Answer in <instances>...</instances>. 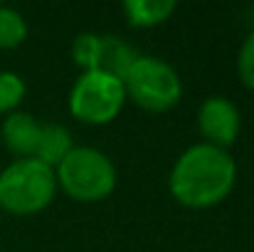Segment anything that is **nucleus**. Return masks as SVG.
<instances>
[{"label":"nucleus","instance_id":"obj_1","mask_svg":"<svg viewBox=\"0 0 254 252\" xmlns=\"http://www.w3.org/2000/svg\"><path fill=\"white\" fill-rule=\"evenodd\" d=\"M235 173V161L225 149L207 141L192 144L170 170V190L183 205H215L230 193Z\"/></svg>","mask_w":254,"mask_h":252},{"label":"nucleus","instance_id":"obj_2","mask_svg":"<svg viewBox=\"0 0 254 252\" xmlns=\"http://www.w3.org/2000/svg\"><path fill=\"white\" fill-rule=\"evenodd\" d=\"M55 188L57 175L52 166L27 156L12 161L0 173V205L17 215L35 213L55 198Z\"/></svg>","mask_w":254,"mask_h":252},{"label":"nucleus","instance_id":"obj_3","mask_svg":"<svg viewBox=\"0 0 254 252\" xmlns=\"http://www.w3.org/2000/svg\"><path fill=\"white\" fill-rule=\"evenodd\" d=\"M57 180L77 200H99L116 185V168L106 154L91 146H72L57 164Z\"/></svg>","mask_w":254,"mask_h":252},{"label":"nucleus","instance_id":"obj_4","mask_svg":"<svg viewBox=\"0 0 254 252\" xmlns=\"http://www.w3.org/2000/svg\"><path fill=\"white\" fill-rule=\"evenodd\" d=\"M124 89L146 109L163 111L180 99V77L158 57H136L124 77Z\"/></svg>","mask_w":254,"mask_h":252},{"label":"nucleus","instance_id":"obj_5","mask_svg":"<svg viewBox=\"0 0 254 252\" xmlns=\"http://www.w3.org/2000/svg\"><path fill=\"white\" fill-rule=\"evenodd\" d=\"M126 99V89L119 77L101 70H86L69 91V109L77 119L89 124H104L114 119Z\"/></svg>","mask_w":254,"mask_h":252},{"label":"nucleus","instance_id":"obj_6","mask_svg":"<svg viewBox=\"0 0 254 252\" xmlns=\"http://www.w3.org/2000/svg\"><path fill=\"white\" fill-rule=\"evenodd\" d=\"M197 124H200V131L210 139L207 144H215L222 149V146H230L240 134V111L225 96H207L200 104Z\"/></svg>","mask_w":254,"mask_h":252},{"label":"nucleus","instance_id":"obj_7","mask_svg":"<svg viewBox=\"0 0 254 252\" xmlns=\"http://www.w3.org/2000/svg\"><path fill=\"white\" fill-rule=\"evenodd\" d=\"M5 146L20 156H35V146L40 139V121L27 111H10L2 124Z\"/></svg>","mask_w":254,"mask_h":252},{"label":"nucleus","instance_id":"obj_8","mask_svg":"<svg viewBox=\"0 0 254 252\" xmlns=\"http://www.w3.org/2000/svg\"><path fill=\"white\" fill-rule=\"evenodd\" d=\"M72 151V134L62 124H40V139L35 146V159L52 166L60 164Z\"/></svg>","mask_w":254,"mask_h":252},{"label":"nucleus","instance_id":"obj_9","mask_svg":"<svg viewBox=\"0 0 254 252\" xmlns=\"http://www.w3.org/2000/svg\"><path fill=\"white\" fill-rule=\"evenodd\" d=\"M136 57L138 55L121 37L106 35V37H101V55H99L96 70H101V72H106L111 77H119L124 82V77H126V72H128V67L133 65Z\"/></svg>","mask_w":254,"mask_h":252},{"label":"nucleus","instance_id":"obj_10","mask_svg":"<svg viewBox=\"0 0 254 252\" xmlns=\"http://www.w3.org/2000/svg\"><path fill=\"white\" fill-rule=\"evenodd\" d=\"M175 10V0H124V12L133 25H158Z\"/></svg>","mask_w":254,"mask_h":252},{"label":"nucleus","instance_id":"obj_11","mask_svg":"<svg viewBox=\"0 0 254 252\" xmlns=\"http://www.w3.org/2000/svg\"><path fill=\"white\" fill-rule=\"evenodd\" d=\"M27 35V22L25 17L7 7V5H0V47L7 50V47H17Z\"/></svg>","mask_w":254,"mask_h":252},{"label":"nucleus","instance_id":"obj_12","mask_svg":"<svg viewBox=\"0 0 254 252\" xmlns=\"http://www.w3.org/2000/svg\"><path fill=\"white\" fill-rule=\"evenodd\" d=\"M99 55H101V35H94V32L77 35V40L72 45V57L77 60V65L84 67V72L86 70H96Z\"/></svg>","mask_w":254,"mask_h":252},{"label":"nucleus","instance_id":"obj_13","mask_svg":"<svg viewBox=\"0 0 254 252\" xmlns=\"http://www.w3.org/2000/svg\"><path fill=\"white\" fill-rule=\"evenodd\" d=\"M25 96V82L15 72H0V111H10Z\"/></svg>","mask_w":254,"mask_h":252},{"label":"nucleus","instance_id":"obj_14","mask_svg":"<svg viewBox=\"0 0 254 252\" xmlns=\"http://www.w3.org/2000/svg\"><path fill=\"white\" fill-rule=\"evenodd\" d=\"M240 75L247 86H254V30L247 35V40L242 42V50H240Z\"/></svg>","mask_w":254,"mask_h":252}]
</instances>
